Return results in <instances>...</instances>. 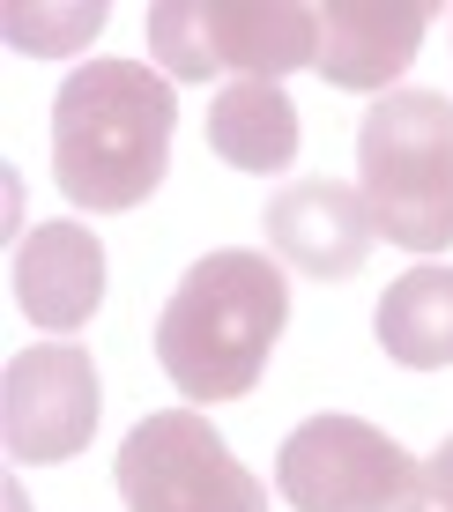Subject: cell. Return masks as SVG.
I'll use <instances>...</instances> for the list:
<instances>
[{"instance_id":"3957f363","label":"cell","mask_w":453,"mask_h":512,"mask_svg":"<svg viewBox=\"0 0 453 512\" xmlns=\"http://www.w3.org/2000/svg\"><path fill=\"white\" fill-rule=\"evenodd\" d=\"M357 193L379 238L402 253L453 245V97L446 90H387L357 127Z\"/></svg>"},{"instance_id":"277c9868","label":"cell","mask_w":453,"mask_h":512,"mask_svg":"<svg viewBox=\"0 0 453 512\" xmlns=\"http://www.w3.org/2000/svg\"><path fill=\"white\" fill-rule=\"evenodd\" d=\"M275 490L290 512H439L424 461L364 416H312L283 438Z\"/></svg>"},{"instance_id":"52a82bcc","label":"cell","mask_w":453,"mask_h":512,"mask_svg":"<svg viewBox=\"0 0 453 512\" xmlns=\"http://www.w3.org/2000/svg\"><path fill=\"white\" fill-rule=\"evenodd\" d=\"M260 223H268L275 260H290V268L312 275V282H350L364 260H372V238H379L364 193L342 186V179H298V186H283Z\"/></svg>"},{"instance_id":"7c38bea8","label":"cell","mask_w":453,"mask_h":512,"mask_svg":"<svg viewBox=\"0 0 453 512\" xmlns=\"http://www.w3.org/2000/svg\"><path fill=\"white\" fill-rule=\"evenodd\" d=\"M372 327H379V349H387L394 364H409V372H446L453 364V268L424 260V268L394 275L387 297H379V312H372Z\"/></svg>"},{"instance_id":"7a4b0ae2","label":"cell","mask_w":453,"mask_h":512,"mask_svg":"<svg viewBox=\"0 0 453 512\" xmlns=\"http://www.w3.org/2000/svg\"><path fill=\"white\" fill-rule=\"evenodd\" d=\"M290 320V275L253 245H223L186 268L156 320V364L194 409L246 401Z\"/></svg>"},{"instance_id":"30bf717a","label":"cell","mask_w":453,"mask_h":512,"mask_svg":"<svg viewBox=\"0 0 453 512\" xmlns=\"http://www.w3.org/2000/svg\"><path fill=\"white\" fill-rule=\"evenodd\" d=\"M216 67H238V82H283L320 60V8L298 0H201Z\"/></svg>"},{"instance_id":"ba28073f","label":"cell","mask_w":453,"mask_h":512,"mask_svg":"<svg viewBox=\"0 0 453 512\" xmlns=\"http://www.w3.org/2000/svg\"><path fill=\"white\" fill-rule=\"evenodd\" d=\"M431 8L424 0H327L320 8V75L335 90H387V82L409 75V60L424 52Z\"/></svg>"},{"instance_id":"8fae6325","label":"cell","mask_w":453,"mask_h":512,"mask_svg":"<svg viewBox=\"0 0 453 512\" xmlns=\"http://www.w3.org/2000/svg\"><path fill=\"white\" fill-rule=\"evenodd\" d=\"M208 149L231 171H290L298 164V104L283 82H223L208 97Z\"/></svg>"},{"instance_id":"9a60e30c","label":"cell","mask_w":453,"mask_h":512,"mask_svg":"<svg viewBox=\"0 0 453 512\" xmlns=\"http://www.w3.org/2000/svg\"><path fill=\"white\" fill-rule=\"evenodd\" d=\"M424 483H431V498H439V512H453V438L424 461Z\"/></svg>"},{"instance_id":"6da1fadb","label":"cell","mask_w":453,"mask_h":512,"mask_svg":"<svg viewBox=\"0 0 453 512\" xmlns=\"http://www.w3.org/2000/svg\"><path fill=\"white\" fill-rule=\"evenodd\" d=\"M179 97L142 60H90L52 97V186L90 216L142 208L171 171Z\"/></svg>"},{"instance_id":"9c48e42d","label":"cell","mask_w":453,"mask_h":512,"mask_svg":"<svg viewBox=\"0 0 453 512\" xmlns=\"http://www.w3.org/2000/svg\"><path fill=\"white\" fill-rule=\"evenodd\" d=\"M15 305L38 334H75L104 305V245L90 223H38L15 245Z\"/></svg>"},{"instance_id":"8992f818","label":"cell","mask_w":453,"mask_h":512,"mask_svg":"<svg viewBox=\"0 0 453 512\" xmlns=\"http://www.w3.org/2000/svg\"><path fill=\"white\" fill-rule=\"evenodd\" d=\"M97 409H104V386H97V364L90 349L75 342H38L8 364L0 379V438H8L15 461L30 468H52V461H75L97 431Z\"/></svg>"},{"instance_id":"5bb4252c","label":"cell","mask_w":453,"mask_h":512,"mask_svg":"<svg viewBox=\"0 0 453 512\" xmlns=\"http://www.w3.org/2000/svg\"><path fill=\"white\" fill-rule=\"evenodd\" d=\"M149 52H156V67H164V82H208V75H216L208 8H194V0H164V8H149Z\"/></svg>"},{"instance_id":"5b68a950","label":"cell","mask_w":453,"mask_h":512,"mask_svg":"<svg viewBox=\"0 0 453 512\" xmlns=\"http://www.w3.org/2000/svg\"><path fill=\"white\" fill-rule=\"evenodd\" d=\"M112 483L127 512H268L260 475L223 446L201 409L142 416L112 461Z\"/></svg>"},{"instance_id":"4fadbf2b","label":"cell","mask_w":453,"mask_h":512,"mask_svg":"<svg viewBox=\"0 0 453 512\" xmlns=\"http://www.w3.org/2000/svg\"><path fill=\"white\" fill-rule=\"evenodd\" d=\"M0 30H8L15 52H30V60H60V52H82L104 30V0H75V8H38V0H15L8 15H0Z\"/></svg>"}]
</instances>
